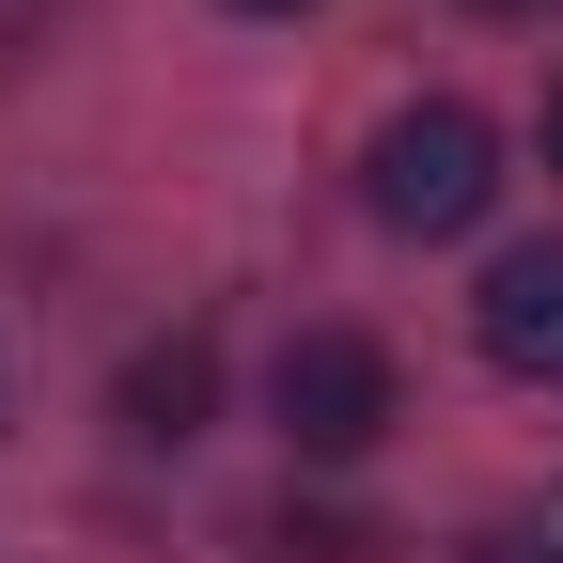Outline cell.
I'll use <instances>...</instances> for the list:
<instances>
[{
    "instance_id": "6da1fadb",
    "label": "cell",
    "mask_w": 563,
    "mask_h": 563,
    "mask_svg": "<svg viewBox=\"0 0 563 563\" xmlns=\"http://www.w3.org/2000/svg\"><path fill=\"white\" fill-rule=\"evenodd\" d=\"M361 203L391 235H470L485 203H501V125L470 95H407L376 141H361Z\"/></svg>"
},
{
    "instance_id": "7a4b0ae2",
    "label": "cell",
    "mask_w": 563,
    "mask_h": 563,
    "mask_svg": "<svg viewBox=\"0 0 563 563\" xmlns=\"http://www.w3.org/2000/svg\"><path fill=\"white\" fill-rule=\"evenodd\" d=\"M266 407H282L298 454H376L407 391H391V344H376V329H298L282 376H266Z\"/></svg>"
},
{
    "instance_id": "3957f363",
    "label": "cell",
    "mask_w": 563,
    "mask_h": 563,
    "mask_svg": "<svg viewBox=\"0 0 563 563\" xmlns=\"http://www.w3.org/2000/svg\"><path fill=\"white\" fill-rule=\"evenodd\" d=\"M470 344H485L501 376H563V235H532V251H501V266H485Z\"/></svg>"
},
{
    "instance_id": "277c9868",
    "label": "cell",
    "mask_w": 563,
    "mask_h": 563,
    "mask_svg": "<svg viewBox=\"0 0 563 563\" xmlns=\"http://www.w3.org/2000/svg\"><path fill=\"white\" fill-rule=\"evenodd\" d=\"M203 407H220V344H203V329H173V344H141V361H125V439H203Z\"/></svg>"
},
{
    "instance_id": "5b68a950",
    "label": "cell",
    "mask_w": 563,
    "mask_h": 563,
    "mask_svg": "<svg viewBox=\"0 0 563 563\" xmlns=\"http://www.w3.org/2000/svg\"><path fill=\"white\" fill-rule=\"evenodd\" d=\"M282 548H298V563H376V532H361V517H282Z\"/></svg>"
},
{
    "instance_id": "8992f818",
    "label": "cell",
    "mask_w": 563,
    "mask_h": 563,
    "mask_svg": "<svg viewBox=\"0 0 563 563\" xmlns=\"http://www.w3.org/2000/svg\"><path fill=\"white\" fill-rule=\"evenodd\" d=\"M548 173H563V79H548Z\"/></svg>"
},
{
    "instance_id": "52a82bcc",
    "label": "cell",
    "mask_w": 563,
    "mask_h": 563,
    "mask_svg": "<svg viewBox=\"0 0 563 563\" xmlns=\"http://www.w3.org/2000/svg\"><path fill=\"white\" fill-rule=\"evenodd\" d=\"M235 16H298V0H235Z\"/></svg>"
}]
</instances>
